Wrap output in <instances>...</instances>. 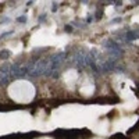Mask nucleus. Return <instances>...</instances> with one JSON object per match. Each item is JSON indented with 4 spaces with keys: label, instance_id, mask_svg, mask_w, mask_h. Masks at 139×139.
Returning <instances> with one entry per match:
<instances>
[{
    "label": "nucleus",
    "instance_id": "nucleus-1",
    "mask_svg": "<svg viewBox=\"0 0 139 139\" xmlns=\"http://www.w3.org/2000/svg\"><path fill=\"white\" fill-rule=\"evenodd\" d=\"M114 139H127V138L124 136V135H120V134H118V135H116V136H114Z\"/></svg>",
    "mask_w": 139,
    "mask_h": 139
}]
</instances>
